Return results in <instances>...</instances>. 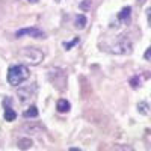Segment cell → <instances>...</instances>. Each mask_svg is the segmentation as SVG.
I'll return each mask as SVG.
<instances>
[{"label": "cell", "instance_id": "cell-1", "mask_svg": "<svg viewBox=\"0 0 151 151\" xmlns=\"http://www.w3.org/2000/svg\"><path fill=\"white\" fill-rule=\"evenodd\" d=\"M29 79V70L24 65H14L8 71V82L12 86H18Z\"/></svg>", "mask_w": 151, "mask_h": 151}, {"label": "cell", "instance_id": "cell-2", "mask_svg": "<svg viewBox=\"0 0 151 151\" xmlns=\"http://www.w3.org/2000/svg\"><path fill=\"white\" fill-rule=\"evenodd\" d=\"M20 56L24 59V62H27V64H30V65H38V64H41V60L44 59V53L41 52V50L35 48V47H27V48H24L23 52L20 53Z\"/></svg>", "mask_w": 151, "mask_h": 151}, {"label": "cell", "instance_id": "cell-3", "mask_svg": "<svg viewBox=\"0 0 151 151\" xmlns=\"http://www.w3.org/2000/svg\"><path fill=\"white\" fill-rule=\"evenodd\" d=\"M109 52L115 53V55H127V53L132 52V42L127 38H121V40H118L113 45H110Z\"/></svg>", "mask_w": 151, "mask_h": 151}, {"label": "cell", "instance_id": "cell-4", "mask_svg": "<svg viewBox=\"0 0 151 151\" xmlns=\"http://www.w3.org/2000/svg\"><path fill=\"white\" fill-rule=\"evenodd\" d=\"M24 35H29V36H33V38H45V33L38 27H24V29H21L15 33L17 38L24 36Z\"/></svg>", "mask_w": 151, "mask_h": 151}, {"label": "cell", "instance_id": "cell-5", "mask_svg": "<svg viewBox=\"0 0 151 151\" xmlns=\"http://www.w3.org/2000/svg\"><path fill=\"white\" fill-rule=\"evenodd\" d=\"M36 94V86L32 85V86H27V88H21V89H18V97L23 103L29 101L30 98H33Z\"/></svg>", "mask_w": 151, "mask_h": 151}, {"label": "cell", "instance_id": "cell-6", "mask_svg": "<svg viewBox=\"0 0 151 151\" xmlns=\"http://www.w3.org/2000/svg\"><path fill=\"white\" fill-rule=\"evenodd\" d=\"M130 14H132V8H130V6L122 8L121 12L118 14V20L122 21V23H129V20H130Z\"/></svg>", "mask_w": 151, "mask_h": 151}, {"label": "cell", "instance_id": "cell-7", "mask_svg": "<svg viewBox=\"0 0 151 151\" xmlns=\"http://www.w3.org/2000/svg\"><path fill=\"white\" fill-rule=\"evenodd\" d=\"M56 109L60 113H65V112H68L71 109V104H70V101H67L65 98H60L59 101H58V104H56Z\"/></svg>", "mask_w": 151, "mask_h": 151}, {"label": "cell", "instance_id": "cell-8", "mask_svg": "<svg viewBox=\"0 0 151 151\" xmlns=\"http://www.w3.org/2000/svg\"><path fill=\"white\" fill-rule=\"evenodd\" d=\"M17 145H18L20 150H29L33 145V142H32L30 137H23V139H18V144Z\"/></svg>", "mask_w": 151, "mask_h": 151}, {"label": "cell", "instance_id": "cell-9", "mask_svg": "<svg viewBox=\"0 0 151 151\" xmlns=\"http://www.w3.org/2000/svg\"><path fill=\"white\" fill-rule=\"evenodd\" d=\"M86 23H88L86 17H85L83 14H80V15H77V17H76V21H74V26L77 27V29H85V26H86Z\"/></svg>", "mask_w": 151, "mask_h": 151}, {"label": "cell", "instance_id": "cell-10", "mask_svg": "<svg viewBox=\"0 0 151 151\" xmlns=\"http://www.w3.org/2000/svg\"><path fill=\"white\" fill-rule=\"evenodd\" d=\"M3 116H5L6 121H15L17 113H15V110L12 109V107H6V109H5V113H3Z\"/></svg>", "mask_w": 151, "mask_h": 151}, {"label": "cell", "instance_id": "cell-11", "mask_svg": "<svg viewBox=\"0 0 151 151\" xmlns=\"http://www.w3.org/2000/svg\"><path fill=\"white\" fill-rule=\"evenodd\" d=\"M23 116H24V118H36V116H38V109H36V106H30L29 109H26V110H24V113H23Z\"/></svg>", "mask_w": 151, "mask_h": 151}, {"label": "cell", "instance_id": "cell-12", "mask_svg": "<svg viewBox=\"0 0 151 151\" xmlns=\"http://www.w3.org/2000/svg\"><path fill=\"white\" fill-rule=\"evenodd\" d=\"M104 151H133V148L129 145H112V147L106 148Z\"/></svg>", "mask_w": 151, "mask_h": 151}, {"label": "cell", "instance_id": "cell-13", "mask_svg": "<svg viewBox=\"0 0 151 151\" xmlns=\"http://www.w3.org/2000/svg\"><path fill=\"white\" fill-rule=\"evenodd\" d=\"M148 103L147 101H141L139 104H137V110H139V113H142V115H148L150 110H148Z\"/></svg>", "mask_w": 151, "mask_h": 151}, {"label": "cell", "instance_id": "cell-14", "mask_svg": "<svg viewBox=\"0 0 151 151\" xmlns=\"http://www.w3.org/2000/svg\"><path fill=\"white\" fill-rule=\"evenodd\" d=\"M77 42H79V38H74V40L70 41V42H64V48H65V50H70L73 45H76Z\"/></svg>", "mask_w": 151, "mask_h": 151}, {"label": "cell", "instance_id": "cell-15", "mask_svg": "<svg viewBox=\"0 0 151 151\" xmlns=\"http://www.w3.org/2000/svg\"><path fill=\"white\" fill-rule=\"evenodd\" d=\"M130 85H132V88H134V89H136V88L141 85V80H139V77H137V76H136V77H133V79L130 80Z\"/></svg>", "mask_w": 151, "mask_h": 151}, {"label": "cell", "instance_id": "cell-16", "mask_svg": "<svg viewBox=\"0 0 151 151\" xmlns=\"http://www.w3.org/2000/svg\"><path fill=\"white\" fill-rule=\"evenodd\" d=\"M11 101H12V100H11L9 97L3 100V106H5V109H6V107H11Z\"/></svg>", "mask_w": 151, "mask_h": 151}, {"label": "cell", "instance_id": "cell-17", "mask_svg": "<svg viewBox=\"0 0 151 151\" xmlns=\"http://www.w3.org/2000/svg\"><path fill=\"white\" fill-rule=\"evenodd\" d=\"M150 56H151V48H147V52H145V60H150Z\"/></svg>", "mask_w": 151, "mask_h": 151}, {"label": "cell", "instance_id": "cell-18", "mask_svg": "<svg viewBox=\"0 0 151 151\" xmlns=\"http://www.w3.org/2000/svg\"><path fill=\"white\" fill-rule=\"evenodd\" d=\"M70 151H82V150H79V148H74V147H73V148H70Z\"/></svg>", "mask_w": 151, "mask_h": 151}, {"label": "cell", "instance_id": "cell-19", "mask_svg": "<svg viewBox=\"0 0 151 151\" xmlns=\"http://www.w3.org/2000/svg\"><path fill=\"white\" fill-rule=\"evenodd\" d=\"M29 2H30V3H36V2H38V0H29Z\"/></svg>", "mask_w": 151, "mask_h": 151}, {"label": "cell", "instance_id": "cell-20", "mask_svg": "<svg viewBox=\"0 0 151 151\" xmlns=\"http://www.w3.org/2000/svg\"><path fill=\"white\" fill-rule=\"evenodd\" d=\"M139 2H142V0H139Z\"/></svg>", "mask_w": 151, "mask_h": 151}]
</instances>
